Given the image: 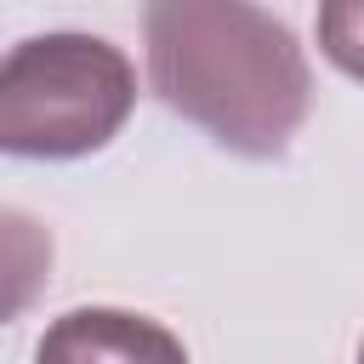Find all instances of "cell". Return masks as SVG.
I'll list each match as a JSON object with an SVG mask.
<instances>
[{
	"label": "cell",
	"mask_w": 364,
	"mask_h": 364,
	"mask_svg": "<svg viewBox=\"0 0 364 364\" xmlns=\"http://www.w3.org/2000/svg\"><path fill=\"white\" fill-rule=\"evenodd\" d=\"M318 46L347 80H364V0H318Z\"/></svg>",
	"instance_id": "cell-4"
},
{
	"label": "cell",
	"mask_w": 364,
	"mask_h": 364,
	"mask_svg": "<svg viewBox=\"0 0 364 364\" xmlns=\"http://www.w3.org/2000/svg\"><path fill=\"white\" fill-rule=\"evenodd\" d=\"M154 97L245 159H279L313 108L296 34L256 0H148Z\"/></svg>",
	"instance_id": "cell-1"
},
{
	"label": "cell",
	"mask_w": 364,
	"mask_h": 364,
	"mask_svg": "<svg viewBox=\"0 0 364 364\" xmlns=\"http://www.w3.org/2000/svg\"><path fill=\"white\" fill-rule=\"evenodd\" d=\"M136 74L97 34H34L0 68V148L17 159H80L119 136Z\"/></svg>",
	"instance_id": "cell-2"
},
{
	"label": "cell",
	"mask_w": 364,
	"mask_h": 364,
	"mask_svg": "<svg viewBox=\"0 0 364 364\" xmlns=\"http://www.w3.org/2000/svg\"><path fill=\"white\" fill-rule=\"evenodd\" d=\"M358 364H364V347H358Z\"/></svg>",
	"instance_id": "cell-5"
},
{
	"label": "cell",
	"mask_w": 364,
	"mask_h": 364,
	"mask_svg": "<svg viewBox=\"0 0 364 364\" xmlns=\"http://www.w3.org/2000/svg\"><path fill=\"white\" fill-rule=\"evenodd\" d=\"M34 364H188L182 341L125 307H74L46 324Z\"/></svg>",
	"instance_id": "cell-3"
}]
</instances>
